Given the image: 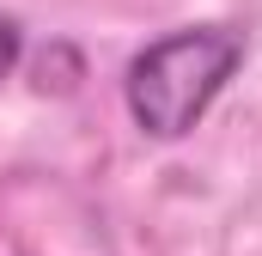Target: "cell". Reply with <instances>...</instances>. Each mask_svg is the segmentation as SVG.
<instances>
[{"mask_svg":"<svg viewBox=\"0 0 262 256\" xmlns=\"http://www.w3.org/2000/svg\"><path fill=\"white\" fill-rule=\"evenodd\" d=\"M244 67V31L238 25H183L152 37L122 73V104L140 134L183 140L213 110V98Z\"/></svg>","mask_w":262,"mask_h":256,"instance_id":"1","label":"cell"},{"mask_svg":"<svg viewBox=\"0 0 262 256\" xmlns=\"http://www.w3.org/2000/svg\"><path fill=\"white\" fill-rule=\"evenodd\" d=\"M18 61H25V25L12 12H0V79H12Z\"/></svg>","mask_w":262,"mask_h":256,"instance_id":"2","label":"cell"}]
</instances>
